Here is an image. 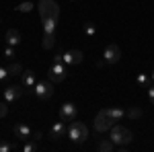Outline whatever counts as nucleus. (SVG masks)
I'll use <instances>...</instances> for the list:
<instances>
[{
  "instance_id": "22",
  "label": "nucleus",
  "mask_w": 154,
  "mask_h": 152,
  "mask_svg": "<svg viewBox=\"0 0 154 152\" xmlns=\"http://www.w3.org/2000/svg\"><path fill=\"white\" fill-rule=\"evenodd\" d=\"M33 8H35V4L29 2V0H27V2H21V4L17 6V11H19V12H29V11H33Z\"/></svg>"
},
{
  "instance_id": "20",
  "label": "nucleus",
  "mask_w": 154,
  "mask_h": 152,
  "mask_svg": "<svg viewBox=\"0 0 154 152\" xmlns=\"http://www.w3.org/2000/svg\"><path fill=\"white\" fill-rule=\"evenodd\" d=\"M138 84H140L142 88H148V86H152V78L146 76V74H138Z\"/></svg>"
},
{
  "instance_id": "33",
  "label": "nucleus",
  "mask_w": 154,
  "mask_h": 152,
  "mask_svg": "<svg viewBox=\"0 0 154 152\" xmlns=\"http://www.w3.org/2000/svg\"><path fill=\"white\" fill-rule=\"evenodd\" d=\"M70 2H76V0H70Z\"/></svg>"
},
{
  "instance_id": "2",
  "label": "nucleus",
  "mask_w": 154,
  "mask_h": 152,
  "mask_svg": "<svg viewBox=\"0 0 154 152\" xmlns=\"http://www.w3.org/2000/svg\"><path fill=\"white\" fill-rule=\"evenodd\" d=\"M68 138L76 144H82L88 140V128L84 126L82 121H70V128H68Z\"/></svg>"
},
{
  "instance_id": "29",
  "label": "nucleus",
  "mask_w": 154,
  "mask_h": 152,
  "mask_svg": "<svg viewBox=\"0 0 154 152\" xmlns=\"http://www.w3.org/2000/svg\"><path fill=\"white\" fill-rule=\"evenodd\" d=\"M148 99H150V103L154 105V84H152V86H148Z\"/></svg>"
},
{
  "instance_id": "28",
  "label": "nucleus",
  "mask_w": 154,
  "mask_h": 152,
  "mask_svg": "<svg viewBox=\"0 0 154 152\" xmlns=\"http://www.w3.org/2000/svg\"><path fill=\"white\" fill-rule=\"evenodd\" d=\"M8 76H11V74H8V70H6V68H0V82L6 80Z\"/></svg>"
},
{
  "instance_id": "21",
  "label": "nucleus",
  "mask_w": 154,
  "mask_h": 152,
  "mask_svg": "<svg viewBox=\"0 0 154 152\" xmlns=\"http://www.w3.org/2000/svg\"><path fill=\"white\" fill-rule=\"evenodd\" d=\"M125 115L130 117V119H138V117H142V109H140V107H130V109L125 111Z\"/></svg>"
},
{
  "instance_id": "9",
  "label": "nucleus",
  "mask_w": 154,
  "mask_h": 152,
  "mask_svg": "<svg viewBox=\"0 0 154 152\" xmlns=\"http://www.w3.org/2000/svg\"><path fill=\"white\" fill-rule=\"evenodd\" d=\"M23 93H27L25 86H8V88L4 91V101H6V103H14V101H19V99L23 97Z\"/></svg>"
},
{
  "instance_id": "11",
  "label": "nucleus",
  "mask_w": 154,
  "mask_h": 152,
  "mask_svg": "<svg viewBox=\"0 0 154 152\" xmlns=\"http://www.w3.org/2000/svg\"><path fill=\"white\" fill-rule=\"evenodd\" d=\"M31 134H33V129L29 128L27 123H17V126H14V136H17L19 140L27 142L29 138H31Z\"/></svg>"
},
{
  "instance_id": "10",
  "label": "nucleus",
  "mask_w": 154,
  "mask_h": 152,
  "mask_svg": "<svg viewBox=\"0 0 154 152\" xmlns=\"http://www.w3.org/2000/svg\"><path fill=\"white\" fill-rule=\"evenodd\" d=\"M82 51L80 49H70V51H64V64L72 66V64H80L82 62Z\"/></svg>"
},
{
  "instance_id": "14",
  "label": "nucleus",
  "mask_w": 154,
  "mask_h": 152,
  "mask_svg": "<svg viewBox=\"0 0 154 152\" xmlns=\"http://www.w3.org/2000/svg\"><path fill=\"white\" fill-rule=\"evenodd\" d=\"M4 39H6V45H14V47H19L21 41H23V37H21V33L17 29H8L4 33Z\"/></svg>"
},
{
  "instance_id": "17",
  "label": "nucleus",
  "mask_w": 154,
  "mask_h": 152,
  "mask_svg": "<svg viewBox=\"0 0 154 152\" xmlns=\"http://www.w3.org/2000/svg\"><path fill=\"white\" fill-rule=\"evenodd\" d=\"M82 31L86 37H95L97 35V25L95 23H84L82 25Z\"/></svg>"
},
{
  "instance_id": "13",
  "label": "nucleus",
  "mask_w": 154,
  "mask_h": 152,
  "mask_svg": "<svg viewBox=\"0 0 154 152\" xmlns=\"http://www.w3.org/2000/svg\"><path fill=\"white\" fill-rule=\"evenodd\" d=\"M68 134V128H66V121H56L54 123V128H51V140H60V138H64Z\"/></svg>"
},
{
  "instance_id": "3",
  "label": "nucleus",
  "mask_w": 154,
  "mask_h": 152,
  "mask_svg": "<svg viewBox=\"0 0 154 152\" xmlns=\"http://www.w3.org/2000/svg\"><path fill=\"white\" fill-rule=\"evenodd\" d=\"M39 17H41V21H58L60 17V6L54 2V0H39Z\"/></svg>"
},
{
  "instance_id": "7",
  "label": "nucleus",
  "mask_w": 154,
  "mask_h": 152,
  "mask_svg": "<svg viewBox=\"0 0 154 152\" xmlns=\"http://www.w3.org/2000/svg\"><path fill=\"white\" fill-rule=\"evenodd\" d=\"M103 60H105V64H117L119 60H121V49H119V45H115V43L107 45L105 51H103Z\"/></svg>"
},
{
  "instance_id": "16",
  "label": "nucleus",
  "mask_w": 154,
  "mask_h": 152,
  "mask_svg": "<svg viewBox=\"0 0 154 152\" xmlns=\"http://www.w3.org/2000/svg\"><path fill=\"white\" fill-rule=\"evenodd\" d=\"M97 148H99L101 152H111V150H115V144H113L111 140H101Z\"/></svg>"
},
{
  "instance_id": "12",
  "label": "nucleus",
  "mask_w": 154,
  "mask_h": 152,
  "mask_svg": "<svg viewBox=\"0 0 154 152\" xmlns=\"http://www.w3.org/2000/svg\"><path fill=\"white\" fill-rule=\"evenodd\" d=\"M35 84H37L35 72H33V70H23V86H25V91L31 93V91L35 88Z\"/></svg>"
},
{
  "instance_id": "30",
  "label": "nucleus",
  "mask_w": 154,
  "mask_h": 152,
  "mask_svg": "<svg viewBox=\"0 0 154 152\" xmlns=\"http://www.w3.org/2000/svg\"><path fill=\"white\" fill-rule=\"evenodd\" d=\"M41 138H43V136H41V132H33L29 140H35V142H39V140H41Z\"/></svg>"
},
{
  "instance_id": "18",
  "label": "nucleus",
  "mask_w": 154,
  "mask_h": 152,
  "mask_svg": "<svg viewBox=\"0 0 154 152\" xmlns=\"http://www.w3.org/2000/svg\"><path fill=\"white\" fill-rule=\"evenodd\" d=\"M54 45H56V37H54V33H43V47H45V49H51Z\"/></svg>"
},
{
  "instance_id": "4",
  "label": "nucleus",
  "mask_w": 154,
  "mask_h": 152,
  "mask_svg": "<svg viewBox=\"0 0 154 152\" xmlns=\"http://www.w3.org/2000/svg\"><path fill=\"white\" fill-rule=\"evenodd\" d=\"M33 93H35L41 101H48V99H51V95H54V82H51V80L37 82L35 88H33Z\"/></svg>"
},
{
  "instance_id": "19",
  "label": "nucleus",
  "mask_w": 154,
  "mask_h": 152,
  "mask_svg": "<svg viewBox=\"0 0 154 152\" xmlns=\"http://www.w3.org/2000/svg\"><path fill=\"white\" fill-rule=\"evenodd\" d=\"M41 23H43V33H56V25H58V21L48 19V21H41Z\"/></svg>"
},
{
  "instance_id": "31",
  "label": "nucleus",
  "mask_w": 154,
  "mask_h": 152,
  "mask_svg": "<svg viewBox=\"0 0 154 152\" xmlns=\"http://www.w3.org/2000/svg\"><path fill=\"white\" fill-rule=\"evenodd\" d=\"M54 62H64V51H58V54L54 56Z\"/></svg>"
},
{
  "instance_id": "27",
  "label": "nucleus",
  "mask_w": 154,
  "mask_h": 152,
  "mask_svg": "<svg viewBox=\"0 0 154 152\" xmlns=\"http://www.w3.org/2000/svg\"><path fill=\"white\" fill-rule=\"evenodd\" d=\"M6 113H8V105L6 103H0V119L6 117Z\"/></svg>"
},
{
  "instance_id": "25",
  "label": "nucleus",
  "mask_w": 154,
  "mask_h": 152,
  "mask_svg": "<svg viewBox=\"0 0 154 152\" xmlns=\"http://www.w3.org/2000/svg\"><path fill=\"white\" fill-rule=\"evenodd\" d=\"M35 150H37L35 140H31V142H27V144H23V152H35Z\"/></svg>"
},
{
  "instance_id": "15",
  "label": "nucleus",
  "mask_w": 154,
  "mask_h": 152,
  "mask_svg": "<svg viewBox=\"0 0 154 152\" xmlns=\"http://www.w3.org/2000/svg\"><path fill=\"white\" fill-rule=\"evenodd\" d=\"M105 111H107V115L111 117L113 121H119L121 117L125 115V111H123L121 107H109V109H105Z\"/></svg>"
},
{
  "instance_id": "32",
  "label": "nucleus",
  "mask_w": 154,
  "mask_h": 152,
  "mask_svg": "<svg viewBox=\"0 0 154 152\" xmlns=\"http://www.w3.org/2000/svg\"><path fill=\"white\" fill-rule=\"evenodd\" d=\"M150 78H152V84H154V70H152V74H150Z\"/></svg>"
},
{
  "instance_id": "26",
  "label": "nucleus",
  "mask_w": 154,
  "mask_h": 152,
  "mask_svg": "<svg viewBox=\"0 0 154 152\" xmlns=\"http://www.w3.org/2000/svg\"><path fill=\"white\" fill-rule=\"evenodd\" d=\"M8 150H14V146H11V144L0 140V152H8Z\"/></svg>"
},
{
  "instance_id": "5",
  "label": "nucleus",
  "mask_w": 154,
  "mask_h": 152,
  "mask_svg": "<svg viewBox=\"0 0 154 152\" xmlns=\"http://www.w3.org/2000/svg\"><path fill=\"white\" fill-rule=\"evenodd\" d=\"M115 126V121L111 119V117L107 115V111L103 109V111H99L95 117V129L97 132H109V129Z\"/></svg>"
},
{
  "instance_id": "1",
  "label": "nucleus",
  "mask_w": 154,
  "mask_h": 152,
  "mask_svg": "<svg viewBox=\"0 0 154 152\" xmlns=\"http://www.w3.org/2000/svg\"><path fill=\"white\" fill-rule=\"evenodd\" d=\"M109 140L113 142L115 146H128L134 140V134L128 128H123V126H113L109 129Z\"/></svg>"
},
{
  "instance_id": "6",
  "label": "nucleus",
  "mask_w": 154,
  "mask_h": 152,
  "mask_svg": "<svg viewBox=\"0 0 154 152\" xmlns=\"http://www.w3.org/2000/svg\"><path fill=\"white\" fill-rule=\"evenodd\" d=\"M48 78L54 82V84H56V82H62L66 78V64H64V62H54V66H51L49 72H48Z\"/></svg>"
},
{
  "instance_id": "8",
  "label": "nucleus",
  "mask_w": 154,
  "mask_h": 152,
  "mask_svg": "<svg viewBox=\"0 0 154 152\" xmlns=\"http://www.w3.org/2000/svg\"><path fill=\"white\" fill-rule=\"evenodd\" d=\"M78 115V109L74 103H64V105L60 107V119L62 121H74Z\"/></svg>"
},
{
  "instance_id": "23",
  "label": "nucleus",
  "mask_w": 154,
  "mask_h": 152,
  "mask_svg": "<svg viewBox=\"0 0 154 152\" xmlns=\"http://www.w3.org/2000/svg\"><path fill=\"white\" fill-rule=\"evenodd\" d=\"M6 70H8V74H11V76H19V74L23 72V66H21V64H11Z\"/></svg>"
},
{
  "instance_id": "24",
  "label": "nucleus",
  "mask_w": 154,
  "mask_h": 152,
  "mask_svg": "<svg viewBox=\"0 0 154 152\" xmlns=\"http://www.w3.org/2000/svg\"><path fill=\"white\" fill-rule=\"evenodd\" d=\"M17 56V49H14V45H6L4 47V58L6 60H12Z\"/></svg>"
}]
</instances>
